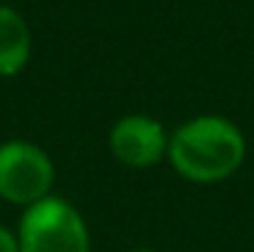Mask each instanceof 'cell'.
Here are the masks:
<instances>
[{
  "instance_id": "cell-1",
  "label": "cell",
  "mask_w": 254,
  "mask_h": 252,
  "mask_svg": "<svg viewBox=\"0 0 254 252\" xmlns=\"http://www.w3.org/2000/svg\"><path fill=\"white\" fill-rule=\"evenodd\" d=\"M168 160L173 171L192 184H219L238 173L246 160L241 128L219 114L187 119L171 133Z\"/></svg>"
},
{
  "instance_id": "cell-3",
  "label": "cell",
  "mask_w": 254,
  "mask_h": 252,
  "mask_svg": "<svg viewBox=\"0 0 254 252\" xmlns=\"http://www.w3.org/2000/svg\"><path fill=\"white\" fill-rule=\"evenodd\" d=\"M54 163L33 141L11 139L0 144V198L11 206H33L52 195Z\"/></svg>"
},
{
  "instance_id": "cell-6",
  "label": "cell",
  "mask_w": 254,
  "mask_h": 252,
  "mask_svg": "<svg viewBox=\"0 0 254 252\" xmlns=\"http://www.w3.org/2000/svg\"><path fill=\"white\" fill-rule=\"evenodd\" d=\"M0 252H19L16 231H8L5 225H0Z\"/></svg>"
},
{
  "instance_id": "cell-4",
  "label": "cell",
  "mask_w": 254,
  "mask_h": 252,
  "mask_svg": "<svg viewBox=\"0 0 254 252\" xmlns=\"http://www.w3.org/2000/svg\"><path fill=\"white\" fill-rule=\"evenodd\" d=\"M168 130L146 114H125L108 133V149L127 168H152L168 160Z\"/></svg>"
},
{
  "instance_id": "cell-2",
  "label": "cell",
  "mask_w": 254,
  "mask_h": 252,
  "mask_svg": "<svg viewBox=\"0 0 254 252\" xmlns=\"http://www.w3.org/2000/svg\"><path fill=\"white\" fill-rule=\"evenodd\" d=\"M19 252H89V228L70 201L49 195L22 212Z\"/></svg>"
},
{
  "instance_id": "cell-5",
  "label": "cell",
  "mask_w": 254,
  "mask_h": 252,
  "mask_svg": "<svg viewBox=\"0 0 254 252\" xmlns=\"http://www.w3.org/2000/svg\"><path fill=\"white\" fill-rule=\"evenodd\" d=\"M33 35L25 16L11 5H0V76H16L27 68Z\"/></svg>"
},
{
  "instance_id": "cell-7",
  "label": "cell",
  "mask_w": 254,
  "mask_h": 252,
  "mask_svg": "<svg viewBox=\"0 0 254 252\" xmlns=\"http://www.w3.org/2000/svg\"><path fill=\"white\" fill-rule=\"evenodd\" d=\"M130 252H157V250H146V247H138V250H130Z\"/></svg>"
}]
</instances>
